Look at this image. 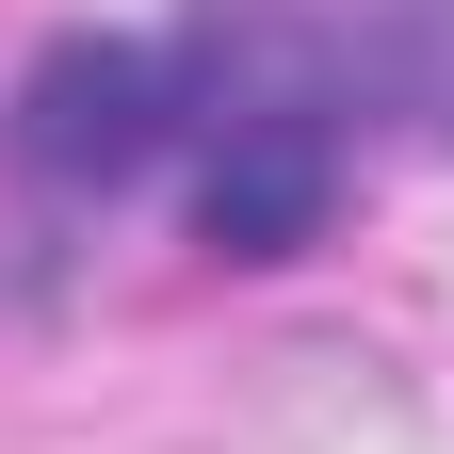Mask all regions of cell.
Here are the masks:
<instances>
[{"label":"cell","mask_w":454,"mask_h":454,"mask_svg":"<svg viewBox=\"0 0 454 454\" xmlns=\"http://www.w3.org/2000/svg\"><path fill=\"white\" fill-rule=\"evenodd\" d=\"M195 66L179 49H146V33H66L49 66L17 82V114H0V146H17V179L49 195H114V179H146L162 146H195Z\"/></svg>","instance_id":"obj_1"}]
</instances>
